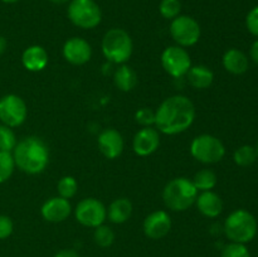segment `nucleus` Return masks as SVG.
<instances>
[{"label":"nucleus","instance_id":"1","mask_svg":"<svg viewBox=\"0 0 258 257\" xmlns=\"http://www.w3.org/2000/svg\"><path fill=\"white\" fill-rule=\"evenodd\" d=\"M196 118L194 103L186 96L175 95L161 102L155 111V126L166 135L184 133Z\"/></svg>","mask_w":258,"mask_h":257},{"label":"nucleus","instance_id":"2","mask_svg":"<svg viewBox=\"0 0 258 257\" xmlns=\"http://www.w3.org/2000/svg\"><path fill=\"white\" fill-rule=\"evenodd\" d=\"M15 166L27 174H39L49 163V151L43 140L35 136L18 141L13 150Z\"/></svg>","mask_w":258,"mask_h":257},{"label":"nucleus","instance_id":"3","mask_svg":"<svg viewBox=\"0 0 258 257\" xmlns=\"http://www.w3.org/2000/svg\"><path fill=\"white\" fill-rule=\"evenodd\" d=\"M198 193L190 179L179 176L166 184L163 190V199L165 206L171 211L184 212L196 203Z\"/></svg>","mask_w":258,"mask_h":257},{"label":"nucleus","instance_id":"4","mask_svg":"<svg viewBox=\"0 0 258 257\" xmlns=\"http://www.w3.org/2000/svg\"><path fill=\"white\" fill-rule=\"evenodd\" d=\"M227 238L236 243H248L257 234V221L253 214L244 209L232 212L224 222Z\"/></svg>","mask_w":258,"mask_h":257},{"label":"nucleus","instance_id":"5","mask_svg":"<svg viewBox=\"0 0 258 257\" xmlns=\"http://www.w3.org/2000/svg\"><path fill=\"white\" fill-rule=\"evenodd\" d=\"M134 43L130 34L121 28H112L102 39V53L107 60L117 65L127 62L133 54Z\"/></svg>","mask_w":258,"mask_h":257},{"label":"nucleus","instance_id":"6","mask_svg":"<svg viewBox=\"0 0 258 257\" xmlns=\"http://www.w3.org/2000/svg\"><path fill=\"white\" fill-rule=\"evenodd\" d=\"M67 14L71 22L82 29H93L102 20V12L93 0H71Z\"/></svg>","mask_w":258,"mask_h":257},{"label":"nucleus","instance_id":"7","mask_svg":"<svg viewBox=\"0 0 258 257\" xmlns=\"http://www.w3.org/2000/svg\"><path fill=\"white\" fill-rule=\"evenodd\" d=\"M190 154L201 163L216 164L224 158L226 148L218 138L203 134L193 139L190 144Z\"/></svg>","mask_w":258,"mask_h":257},{"label":"nucleus","instance_id":"8","mask_svg":"<svg viewBox=\"0 0 258 257\" xmlns=\"http://www.w3.org/2000/svg\"><path fill=\"white\" fill-rule=\"evenodd\" d=\"M170 34L180 47H191L197 44L201 38V25L189 15H179L171 20Z\"/></svg>","mask_w":258,"mask_h":257},{"label":"nucleus","instance_id":"9","mask_svg":"<svg viewBox=\"0 0 258 257\" xmlns=\"http://www.w3.org/2000/svg\"><path fill=\"white\" fill-rule=\"evenodd\" d=\"M28 108L24 100L17 95H5L0 98V121L9 127H18L25 121Z\"/></svg>","mask_w":258,"mask_h":257},{"label":"nucleus","instance_id":"10","mask_svg":"<svg viewBox=\"0 0 258 257\" xmlns=\"http://www.w3.org/2000/svg\"><path fill=\"white\" fill-rule=\"evenodd\" d=\"M161 66L173 77H183L191 67L189 53L180 45H171L164 49L161 54Z\"/></svg>","mask_w":258,"mask_h":257},{"label":"nucleus","instance_id":"11","mask_svg":"<svg viewBox=\"0 0 258 257\" xmlns=\"http://www.w3.org/2000/svg\"><path fill=\"white\" fill-rule=\"evenodd\" d=\"M75 216L82 226L96 228L107 218V209L98 199L85 198L76 207Z\"/></svg>","mask_w":258,"mask_h":257},{"label":"nucleus","instance_id":"12","mask_svg":"<svg viewBox=\"0 0 258 257\" xmlns=\"http://www.w3.org/2000/svg\"><path fill=\"white\" fill-rule=\"evenodd\" d=\"M92 48L90 43L80 37L70 38L63 45V57L75 66H82L91 59Z\"/></svg>","mask_w":258,"mask_h":257},{"label":"nucleus","instance_id":"13","mask_svg":"<svg viewBox=\"0 0 258 257\" xmlns=\"http://www.w3.org/2000/svg\"><path fill=\"white\" fill-rule=\"evenodd\" d=\"M171 229V218L168 212L155 211L149 214L144 221V233L151 239L165 237Z\"/></svg>","mask_w":258,"mask_h":257},{"label":"nucleus","instance_id":"14","mask_svg":"<svg viewBox=\"0 0 258 257\" xmlns=\"http://www.w3.org/2000/svg\"><path fill=\"white\" fill-rule=\"evenodd\" d=\"M159 145H160L159 131L151 126L141 128L134 136L133 148L135 154H138L139 156L151 155L158 150Z\"/></svg>","mask_w":258,"mask_h":257},{"label":"nucleus","instance_id":"15","mask_svg":"<svg viewBox=\"0 0 258 257\" xmlns=\"http://www.w3.org/2000/svg\"><path fill=\"white\" fill-rule=\"evenodd\" d=\"M97 143L101 154L110 160L118 158L125 146L122 135L116 128H105L98 135Z\"/></svg>","mask_w":258,"mask_h":257},{"label":"nucleus","instance_id":"16","mask_svg":"<svg viewBox=\"0 0 258 257\" xmlns=\"http://www.w3.org/2000/svg\"><path fill=\"white\" fill-rule=\"evenodd\" d=\"M71 212H72V206L70 201L59 196L48 199L40 208L43 218L53 223L66 221L70 217Z\"/></svg>","mask_w":258,"mask_h":257},{"label":"nucleus","instance_id":"17","mask_svg":"<svg viewBox=\"0 0 258 257\" xmlns=\"http://www.w3.org/2000/svg\"><path fill=\"white\" fill-rule=\"evenodd\" d=\"M199 212L208 218H216L223 211V202L221 197L212 190L202 191L196 201Z\"/></svg>","mask_w":258,"mask_h":257},{"label":"nucleus","instance_id":"18","mask_svg":"<svg viewBox=\"0 0 258 257\" xmlns=\"http://www.w3.org/2000/svg\"><path fill=\"white\" fill-rule=\"evenodd\" d=\"M22 63L30 72L43 71L48 65V53L40 45H30L23 52Z\"/></svg>","mask_w":258,"mask_h":257},{"label":"nucleus","instance_id":"19","mask_svg":"<svg viewBox=\"0 0 258 257\" xmlns=\"http://www.w3.org/2000/svg\"><path fill=\"white\" fill-rule=\"evenodd\" d=\"M223 66L232 75H242L248 70V58L242 50L232 48L224 53Z\"/></svg>","mask_w":258,"mask_h":257},{"label":"nucleus","instance_id":"20","mask_svg":"<svg viewBox=\"0 0 258 257\" xmlns=\"http://www.w3.org/2000/svg\"><path fill=\"white\" fill-rule=\"evenodd\" d=\"M185 76L188 78L189 85L193 86L197 90H206L213 83L214 80V75L212 70H209L207 66L203 65L191 66L190 70L188 71Z\"/></svg>","mask_w":258,"mask_h":257},{"label":"nucleus","instance_id":"21","mask_svg":"<svg viewBox=\"0 0 258 257\" xmlns=\"http://www.w3.org/2000/svg\"><path fill=\"white\" fill-rule=\"evenodd\" d=\"M133 213V203L127 198H117L110 204L107 217L112 223H125Z\"/></svg>","mask_w":258,"mask_h":257},{"label":"nucleus","instance_id":"22","mask_svg":"<svg viewBox=\"0 0 258 257\" xmlns=\"http://www.w3.org/2000/svg\"><path fill=\"white\" fill-rule=\"evenodd\" d=\"M113 82H115V86L118 90L123 91V92H128V91L134 90L138 85V75H136L133 68L122 65L115 71Z\"/></svg>","mask_w":258,"mask_h":257},{"label":"nucleus","instance_id":"23","mask_svg":"<svg viewBox=\"0 0 258 257\" xmlns=\"http://www.w3.org/2000/svg\"><path fill=\"white\" fill-rule=\"evenodd\" d=\"M191 181L198 191L212 190L217 184V175L211 169H203L194 175Z\"/></svg>","mask_w":258,"mask_h":257},{"label":"nucleus","instance_id":"24","mask_svg":"<svg viewBox=\"0 0 258 257\" xmlns=\"http://www.w3.org/2000/svg\"><path fill=\"white\" fill-rule=\"evenodd\" d=\"M234 163L239 166H249L256 161L257 151L253 146L243 145L239 146L233 154Z\"/></svg>","mask_w":258,"mask_h":257},{"label":"nucleus","instance_id":"25","mask_svg":"<svg viewBox=\"0 0 258 257\" xmlns=\"http://www.w3.org/2000/svg\"><path fill=\"white\" fill-rule=\"evenodd\" d=\"M15 161L10 151H0V184L5 183L13 175Z\"/></svg>","mask_w":258,"mask_h":257},{"label":"nucleus","instance_id":"26","mask_svg":"<svg viewBox=\"0 0 258 257\" xmlns=\"http://www.w3.org/2000/svg\"><path fill=\"white\" fill-rule=\"evenodd\" d=\"M57 189H58V194H59V197H62V198H66V199H70L72 198V197H75L76 193H77L78 183L73 176L66 175L59 179Z\"/></svg>","mask_w":258,"mask_h":257},{"label":"nucleus","instance_id":"27","mask_svg":"<svg viewBox=\"0 0 258 257\" xmlns=\"http://www.w3.org/2000/svg\"><path fill=\"white\" fill-rule=\"evenodd\" d=\"M17 136L12 127L7 125H0V151H10L14 150L17 145Z\"/></svg>","mask_w":258,"mask_h":257},{"label":"nucleus","instance_id":"28","mask_svg":"<svg viewBox=\"0 0 258 257\" xmlns=\"http://www.w3.org/2000/svg\"><path fill=\"white\" fill-rule=\"evenodd\" d=\"M93 238H95V242L100 247H110L115 241V233H113L112 228L101 224V226L96 227Z\"/></svg>","mask_w":258,"mask_h":257},{"label":"nucleus","instance_id":"29","mask_svg":"<svg viewBox=\"0 0 258 257\" xmlns=\"http://www.w3.org/2000/svg\"><path fill=\"white\" fill-rule=\"evenodd\" d=\"M181 3L180 0H161L159 5V12L165 19H175L180 15Z\"/></svg>","mask_w":258,"mask_h":257},{"label":"nucleus","instance_id":"30","mask_svg":"<svg viewBox=\"0 0 258 257\" xmlns=\"http://www.w3.org/2000/svg\"><path fill=\"white\" fill-rule=\"evenodd\" d=\"M221 257H251V254L246 244L232 242L224 247Z\"/></svg>","mask_w":258,"mask_h":257},{"label":"nucleus","instance_id":"31","mask_svg":"<svg viewBox=\"0 0 258 257\" xmlns=\"http://www.w3.org/2000/svg\"><path fill=\"white\" fill-rule=\"evenodd\" d=\"M136 122L143 125L144 127L146 126H151L155 123V111H153L149 107H143L135 113Z\"/></svg>","mask_w":258,"mask_h":257},{"label":"nucleus","instance_id":"32","mask_svg":"<svg viewBox=\"0 0 258 257\" xmlns=\"http://www.w3.org/2000/svg\"><path fill=\"white\" fill-rule=\"evenodd\" d=\"M247 29L254 37H258V7H254L251 12L247 14L246 18Z\"/></svg>","mask_w":258,"mask_h":257},{"label":"nucleus","instance_id":"33","mask_svg":"<svg viewBox=\"0 0 258 257\" xmlns=\"http://www.w3.org/2000/svg\"><path fill=\"white\" fill-rule=\"evenodd\" d=\"M14 224L10 217L0 214V239H5L13 233Z\"/></svg>","mask_w":258,"mask_h":257},{"label":"nucleus","instance_id":"34","mask_svg":"<svg viewBox=\"0 0 258 257\" xmlns=\"http://www.w3.org/2000/svg\"><path fill=\"white\" fill-rule=\"evenodd\" d=\"M249 57L253 60L254 63L258 65V39L254 40L251 45V49H249Z\"/></svg>","mask_w":258,"mask_h":257},{"label":"nucleus","instance_id":"35","mask_svg":"<svg viewBox=\"0 0 258 257\" xmlns=\"http://www.w3.org/2000/svg\"><path fill=\"white\" fill-rule=\"evenodd\" d=\"M54 257H80V254L75 249H62V251L57 252Z\"/></svg>","mask_w":258,"mask_h":257},{"label":"nucleus","instance_id":"36","mask_svg":"<svg viewBox=\"0 0 258 257\" xmlns=\"http://www.w3.org/2000/svg\"><path fill=\"white\" fill-rule=\"evenodd\" d=\"M7 47H8L7 39H5L3 35H0V55H2L5 50H7Z\"/></svg>","mask_w":258,"mask_h":257},{"label":"nucleus","instance_id":"37","mask_svg":"<svg viewBox=\"0 0 258 257\" xmlns=\"http://www.w3.org/2000/svg\"><path fill=\"white\" fill-rule=\"evenodd\" d=\"M53 4H64V3H68L70 0H49Z\"/></svg>","mask_w":258,"mask_h":257},{"label":"nucleus","instance_id":"38","mask_svg":"<svg viewBox=\"0 0 258 257\" xmlns=\"http://www.w3.org/2000/svg\"><path fill=\"white\" fill-rule=\"evenodd\" d=\"M2 2L7 3V4H13V3H17V2H19V0H2Z\"/></svg>","mask_w":258,"mask_h":257},{"label":"nucleus","instance_id":"39","mask_svg":"<svg viewBox=\"0 0 258 257\" xmlns=\"http://www.w3.org/2000/svg\"><path fill=\"white\" fill-rule=\"evenodd\" d=\"M256 151H257V156H258V144H257V148H256Z\"/></svg>","mask_w":258,"mask_h":257}]
</instances>
